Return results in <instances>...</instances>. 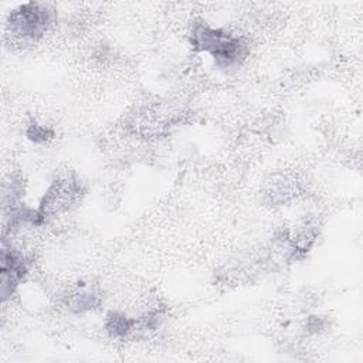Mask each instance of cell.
Wrapping results in <instances>:
<instances>
[{"instance_id":"5","label":"cell","mask_w":363,"mask_h":363,"mask_svg":"<svg viewBox=\"0 0 363 363\" xmlns=\"http://www.w3.org/2000/svg\"><path fill=\"white\" fill-rule=\"evenodd\" d=\"M101 302V295L91 288H81L72 292L67 301L68 308L74 312H85L95 309Z\"/></svg>"},{"instance_id":"3","label":"cell","mask_w":363,"mask_h":363,"mask_svg":"<svg viewBox=\"0 0 363 363\" xmlns=\"http://www.w3.org/2000/svg\"><path fill=\"white\" fill-rule=\"evenodd\" d=\"M84 194L82 183L74 176H62L52 182L40 201V213L47 218L74 206Z\"/></svg>"},{"instance_id":"8","label":"cell","mask_w":363,"mask_h":363,"mask_svg":"<svg viewBox=\"0 0 363 363\" xmlns=\"http://www.w3.org/2000/svg\"><path fill=\"white\" fill-rule=\"evenodd\" d=\"M306 328L309 329V330H319L322 326H320V319H318L316 316H312V318H309V320H308V323H306Z\"/></svg>"},{"instance_id":"1","label":"cell","mask_w":363,"mask_h":363,"mask_svg":"<svg viewBox=\"0 0 363 363\" xmlns=\"http://www.w3.org/2000/svg\"><path fill=\"white\" fill-rule=\"evenodd\" d=\"M190 44L197 51L208 52L221 68L238 65L248 54V44L244 38L220 28H213L203 21L194 24Z\"/></svg>"},{"instance_id":"6","label":"cell","mask_w":363,"mask_h":363,"mask_svg":"<svg viewBox=\"0 0 363 363\" xmlns=\"http://www.w3.org/2000/svg\"><path fill=\"white\" fill-rule=\"evenodd\" d=\"M135 320L122 312H109L105 320V329L112 337H125L133 330Z\"/></svg>"},{"instance_id":"2","label":"cell","mask_w":363,"mask_h":363,"mask_svg":"<svg viewBox=\"0 0 363 363\" xmlns=\"http://www.w3.org/2000/svg\"><path fill=\"white\" fill-rule=\"evenodd\" d=\"M55 11L45 3H26L14 9L7 20L10 33L17 38L35 41L52 26Z\"/></svg>"},{"instance_id":"4","label":"cell","mask_w":363,"mask_h":363,"mask_svg":"<svg viewBox=\"0 0 363 363\" xmlns=\"http://www.w3.org/2000/svg\"><path fill=\"white\" fill-rule=\"evenodd\" d=\"M28 269V261L27 258L14 248H7L6 244H3L1 250V295L6 301L7 296H10L23 277L26 275Z\"/></svg>"},{"instance_id":"7","label":"cell","mask_w":363,"mask_h":363,"mask_svg":"<svg viewBox=\"0 0 363 363\" xmlns=\"http://www.w3.org/2000/svg\"><path fill=\"white\" fill-rule=\"evenodd\" d=\"M27 138L30 140H33L34 143H44L50 139L54 138V132L52 129L44 126V125H40V123H31L28 128H27Z\"/></svg>"}]
</instances>
